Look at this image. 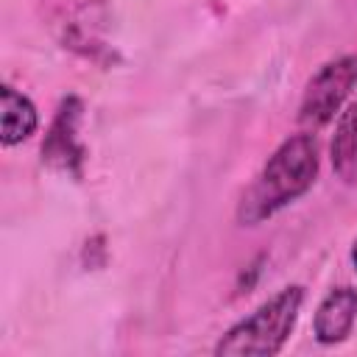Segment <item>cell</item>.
I'll list each match as a JSON object with an SVG mask.
<instances>
[{"instance_id": "7", "label": "cell", "mask_w": 357, "mask_h": 357, "mask_svg": "<svg viewBox=\"0 0 357 357\" xmlns=\"http://www.w3.org/2000/svg\"><path fill=\"white\" fill-rule=\"evenodd\" d=\"M332 170L343 184L357 181V100L349 103L335 123V137L329 142Z\"/></svg>"}, {"instance_id": "1", "label": "cell", "mask_w": 357, "mask_h": 357, "mask_svg": "<svg viewBox=\"0 0 357 357\" xmlns=\"http://www.w3.org/2000/svg\"><path fill=\"white\" fill-rule=\"evenodd\" d=\"M318 145L315 137L301 131L287 137L262 165L251 187L243 192L237 204V220L240 226H257L301 195H307L318 178Z\"/></svg>"}, {"instance_id": "2", "label": "cell", "mask_w": 357, "mask_h": 357, "mask_svg": "<svg viewBox=\"0 0 357 357\" xmlns=\"http://www.w3.org/2000/svg\"><path fill=\"white\" fill-rule=\"evenodd\" d=\"M304 304V287L287 284L254 312L231 324L215 343L218 357H273L290 340Z\"/></svg>"}, {"instance_id": "6", "label": "cell", "mask_w": 357, "mask_h": 357, "mask_svg": "<svg viewBox=\"0 0 357 357\" xmlns=\"http://www.w3.org/2000/svg\"><path fill=\"white\" fill-rule=\"evenodd\" d=\"M39 128V112L28 95L3 84L0 89V142L3 148L22 145Z\"/></svg>"}, {"instance_id": "5", "label": "cell", "mask_w": 357, "mask_h": 357, "mask_svg": "<svg viewBox=\"0 0 357 357\" xmlns=\"http://www.w3.org/2000/svg\"><path fill=\"white\" fill-rule=\"evenodd\" d=\"M354 321H357V287L340 284L332 287L315 307L312 335L321 346H335L351 335Z\"/></svg>"}, {"instance_id": "3", "label": "cell", "mask_w": 357, "mask_h": 357, "mask_svg": "<svg viewBox=\"0 0 357 357\" xmlns=\"http://www.w3.org/2000/svg\"><path fill=\"white\" fill-rule=\"evenodd\" d=\"M357 86V56H337L321 64L304 86L298 103V123L304 128H321L340 114L351 89Z\"/></svg>"}, {"instance_id": "8", "label": "cell", "mask_w": 357, "mask_h": 357, "mask_svg": "<svg viewBox=\"0 0 357 357\" xmlns=\"http://www.w3.org/2000/svg\"><path fill=\"white\" fill-rule=\"evenodd\" d=\"M351 265H354V271H357V240H354V245H351Z\"/></svg>"}, {"instance_id": "4", "label": "cell", "mask_w": 357, "mask_h": 357, "mask_svg": "<svg viewBox=\"0 0 357 357\" xmlns=\"http://www.w3.org/2000/svg\"><path fill=\"white\" fill-rule=\"evenodd\" d=\"M81 120H84V100L78 95L61 98L56 117L42 142V162L73 178H81L84 162H86V148L78 137Z\"/></svg>"}]
</instances>
